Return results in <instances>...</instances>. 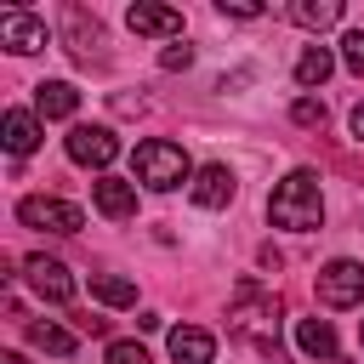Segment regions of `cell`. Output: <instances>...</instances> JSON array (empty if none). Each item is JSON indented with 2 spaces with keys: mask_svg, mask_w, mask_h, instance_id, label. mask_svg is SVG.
Returning <instances> with one entry per match:
<instances>
[{
  "mask_svg": "<svg viewBox=\"0 0 364 364\" xmlns=\"http://www.w3.org/2000/svg\"><path fill=\"white\" fill-rule=\"evenodd\" d=\"M91 199H97V210H102L108 222H125V216H136V182L97 176V182H91Z\"/></svg>",
  "mask_w": 364,
  "mask_h": 364,
  "instance_id": "obj_12",
  "label": "cell"
},
{
  "mask_svg": "<svg viewBox=\"0 0 364 364\" xmlns=\"http://www.w3.org/2000/svg\"><path fill=\"white\" fill-rule=\"evenodd\" d=\"M330 68H336V57H330L324 46H307V51L296 57V85H301V91H313V85H324V80H330Z\"/></svg>",
  "mask_w": 364,
  "mask_h": 364,
  "instance_id": "obj_17",
  "label": "cell"
},
{
  "mask_svg": "<svg viewBox=\"0 0 364 364\" xmlns=\"http://www.w3.org/2000/svg\"><path fill=\"white\" fill-rule=\"evenodd\" d=\"M91 296L108 301V307H136V284L119 279V273H91Z\"/></svg>",
  "mask_w": 364,
  "mask_h": 364,
  "instance_id": "obj_19",
  "label": "cell"
},
{
  "mask_svg": "<svg viewBox=\"0 0 364 364\" xmlns=\"http://www.w3.org/2000/svg\"><path fill=\"white\" fill-rule=\"evenodd\" d=\"M0 46L6 51H17V57H28V51H46V23L34 17V11H0Z\"/></svg>",
  "mask_w": 364,
  "mask_h": 364,
  "instance_id": "obj_8",
  "label": "cell"
},
{
  "mask_svg": "<svg viewBox=\"0 0 364 364\" xmlns=\"http://www.w3.org/2000/svg\"><path fill=\"white\" fill-rule=\"evenodd\" d=\"M279 313H284V301H279L273 290H262L256 279H245V284H239V301H233V313H228V324H233L239 336H250V341H262V347H273V330H279Z\"/></svg>",
  "mask_w": 364,
  "mask_h": 364,
  "instance_id": "obj_3",
  "label": "cell"
},
{
  "mask_svg": "<svg viewBox=\"0 0 364 364\" xmlns=\"http://www.w3.org/2000/svg\"><path fill=\"white\" fill-rule=\"evenodd\" d=\"M358 347H364V324H358Z\"/></svg>",
  "mask_w": 364,
  "mask_h": 364,
  "instance_id": "obj_28",
  "label": "cell"
},
{
  "mask_svg": "<svg viewBox=\"0 0 364 364\" xmlns=\"http://www.w3.org/2000/svg\"><path fill=\"white\" fill-rule=\"evenodd\" d=\"M165 347H171V358H176V364H210V358H216V336H210V330H199V324H176Z\"/></svg>",
  "mask_w": 364,
  "mask_h": 364,
  "instance_id": "obj_13",
  "label": "cell"
},
{
  "mask_svg": "<svg viewBox=\"0 0 364 364\" xmlns=\"http://www.w3.org/2000/svg\"><path fill=\"white\" fill-rule=\"evenodd\" d=\"M23 279H28V290L40 296V301H74V279H68V267L63 262H51V256H28L23 262Z\"/></svg>",
  "mask_w": 364,
  "mask_h": 364,
  "instance_id": "obj_7",
  "label": "cell"
},
{
  "mask_svg": "<svg viewBox=\"0 0 364 364\" xmlns=\"http://www.w3.org/2000/svg\"><path fill=\"white\" fill-rule=\"evenodd\" d=\"M68 34H74V57H85V63H91V51L102 46V28H85V11H74V6H68Z\"/></svg>",
  "mask_w": 364,
  "mask_h": 364,
  "instance_id": "obj_20",
  "label": "cell"
},
{
  "mask_svg": "<svg viewBox=\"0 0 364 364\" xmlns=\"http://www.w3.org/2000/svg\"><path fill=\"white\" fill-rule=\"evenodd\" d=\"M6 364H28V358H23V353H6Z\"/></svg>",
  "mask_w": 364,
  "mask_h": 364,
  "instance_id": "obj_27",
  "label": "cell"
},
{
  "mask_svg": "<svg viewBox=\"0 0 364 364\" xmlns=\"http://www.w3.org/2000/svg\"><path fill=\"white\" fill-rule=\"evenodd\" d=\"M290 23H301V28H330V23H341V0H296V6H290Z\"/></svg>",
  "mask_w": 364,
  "mask_h": 364,
  "instance_id": "obj_18",
  "label": "cell"
},
{
  "mask_svg": "<svg viewBox=\"0 0 364 364\" xmlns=\"http://www.w3.org/2000/svg\"><path fill=\"white\" fill-rule=\"evenodd\" d=\"M290 119H296V125H324V102H318V97H296V102H290Z\"/></svg>",
  "mask_w": 364,
  "mask_h": 364,
  "instance_id": "obj_22",
  "label": "cell"
},
{
  "mask_svg": "<svg viewBox=\"0 0 364 364\" xmlns=\"http://www.w3.org/2000/svg\"><path fill=\"white\" fill-rule=\"evenodd\" d=\"M28 341L40 347V353H51V358H68L80 341H74V330H63V324H51V318H34L28 324Z\"/></svg>",
  "mask_w": 364,
  "mask_h": 364,
  "instance_id": "obj_16",
  "label": "cell"
},
{
  "mask_svg": "<svg viewBox=\"0 0 364 364\" xmlns=\"http://www.w3.org/2000/svg\"><path fill=\"white\" fill-rule=\"evenodd\" d=\"M193 63V46H165L159 51V68H188Z\"/></svg>",
  "mask_w": 364,
  "mask_h": 364,
  "instance_id": "obj_24",
  "label": "cell"
},
{
  "mask_svg": "<svg viewBox=\"0 0 364 364\" xmlns=\"http://www.w3.org/2000/svg\"><path fill=\"white\" fill-rule=\"evenodd\" d=\"M267 216H273V228H290V233H313V228H324V193H318V176H313L307 165H296V171L273 188Z\"/></svg>",
  "mask_w": 364,
  "mask_h": 364,
  "instance_id": "obj_1",
  "label": "cell"
},
{
  "mask_svg": "<svg viewBox=\"0 0 364 364\" xmlns=\"http://www.w3.org/2000/svg\"><path fill=\"white\" fill-rule=\"evenodd\" d=\"M131 171H136V182H142V188H154V193H171V188H182V182L193 176V165H188L182 142H165V136H154V142H136V154H131Z\"/></svg>",
  "mask_w": 364,
  "mask_h": 364,
  "instance_id": "obj_2",
  "label": "cell"
},
{
  "mask_svg": "<svg viewBox=\"0 0 364 364\" xmlns=\"http://www.w3.org/2000/svg\"><path fill=\"white\" fill-rule=\"evenodd\" d=\"M108 364H154L142 341H108Z\"/></svg>",
  "mask_w": 364,
  "mask_h": 364,
  "instance_id": "obj_21",
  "label": "cell"
},
{
  "mask_svg": "<svg viewBox=\"0 0 364 364\" xmlns=\"http://www.w3.org/2000/svg\"><path fill=\"white\" fill-rule=\"evenodd\" d=\"M222 17H262L256 0H222Z\"/></svg>",
  "mask_w": 364,
  "mask_h": 364,
  "instance_id": "obj_25",
  "label": "cell"
},
{
  "mask_svg": "<svg viewBox=\"0 0 364 364\" xmlns=\"http://www.w3.org/2000/svg\"><path fill=\"white\" fill-rule=\"evenodd\" d=\"M17 222H23V228H40V233H80V228H85V210L68 205V199L28 193V199L17 205Z\"/></svg>",
  "mask_w": 364,
  "mask_h": 364,
  "instance_id": "obj_4",
  "label": "cell"
},
{
  "mask_svg": "<svg viewBox=\"0 0 364 364\" xmlns=\"http://www.w3.org/2000/svg\"><path fill=\"white\" fill-rule=\"evenodd\" d=\"M125 23H131V34H148V40H176V34H182V11H176V6H148V0H136V6L125 11Z\"/></svg>",
  "mask_w": 364,
  "mask_h": 364,
  "instance_id": "obj_9",
  "label": "cell"
},
{
  "mask_svg": "<svg viewBox=\"0 0 364 364\" xmlns=\"http://www.w3.org/2000/svg\"><path fill=\"white\" fill-rule=\"evenodd\" d=\"M0 142H6L11 159L34 154V148H40V114H28V108H6V114H0Z\"/></svg>",
  "mask_w": 364,
  "mask_h": 364,
  "instance_id": "obj_10",
  "label": "cell"
},
{
  "mask_svg": "<svg viewBox=\"0 0 364 364\" xmlns=\"http://www.w3.org/2000/svg\"><path fill=\"white\" fill-rule=\"evenodd\" d=\"M341 63H347V68L364 80V28H353V34L341 40Z\"/></svg>",
  "mask_w": 364,
  "mask_h": 364,
  "instance_id": "obj_23",
  "label": "cell"
},
{
  "mask_svg": "<svg viewBox=\"0 0 364 364\" xmlns=\"http://www.w3.org/2000/svg\"><path fill=\"white\" fill-rule=\"evenodd\" d=\"M74 108H80V91L68 80H40L34 85V114L40 119H68Z\"/></svg>",
  "mask_w": 364,
  "mask_h": 364,
  "instance_id": "obj_14",
  "label": "cell"
},
{
  "mask_svg": "<svg viewBox=\"0 0 364 364\" xmlns=\"http://www.w3.org/2000/svg\"><path fill=\"white\" fill-rule=\"evenodd\" d=\"M296 347L307 358H336V330L330 318H296Z\"/></svg>",
  "mask_w": 364,
  "mask_h": 364,
  "instance_id": "obj_15",
  "label": "cell"
},
{
  "mask_svg": "<svg viewBox=\"0 0 364 364\" xmlns=\"http://www.w3.org/2000/svg\"><path fill=\"white\" fill-rule=\"evenodd\" d=\"M188 193H193L199 210H222V205L233 199V171H228V165H205V171H193Z\"/></svg>",
  "mask_w": 364,
  "mask_h": 364,
  "instance_id": "obj_11",
  "label": "cell"
},
{
  "mask_svg": "<svg viewBox=\"0 0 364 364\" xmlns=\"http://www.w3.org/2000/svg\"><path fill=\"white\" fill-rule=\"evenodd\" d=\"M63 148H68L74 165H91V171H108V165L119 159V136H114L108 125H74V131L63 136Z\"/></svg>",
  "mask_w": 364,
  "mask_h": 364,
  "instance_id": "obj_5",
  "label": "cell"
},
{
  "mask_svg": "<svg viewBox=\"0 0 364 364\" xmlns=\"http://www.w3.org/2000/svg\"><path fill=\"white\" fill-rule=\"evenodd\" d=\"M353 136H358V142H364V102H358V108H353Z\"/></svg>",
  "mask_w": 364,
  "mask_h": 364,
  "instance_id": "obj_26",
  "label": "cell"
},
{
  "mask_svg": "<svg viewBox=\"0 0 364 364\" xmlns=\"http://www.w3.org/2000/svg\"><path fill=\"white\" fill-rule=\"evenodd\" d=\"M358 296H364V267H358V262L336 256V262L318 267V301H324V307H353Z\"/></svg>",
  "mask_w": 364,
  "mask_h": 364,
  "instance_id": "obj_6",
  "label": "cell"
}]
</instances>
